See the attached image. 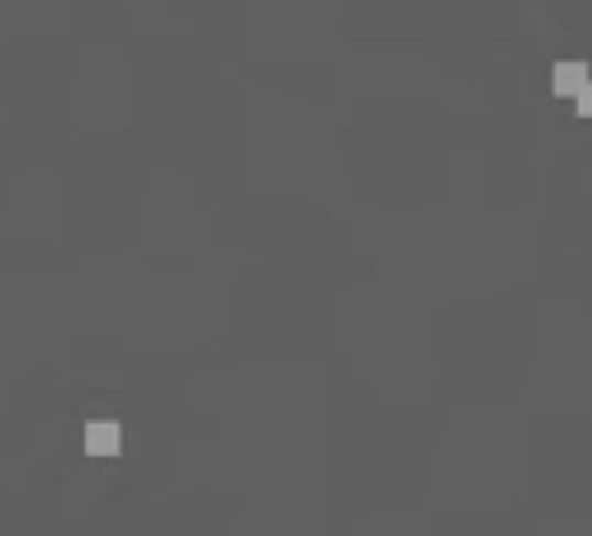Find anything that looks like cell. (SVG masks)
<instances>
[{
	"label": "cell",
	"mask_w": 592,
	"mask_h": 536,
	"mask_svg": "<svg viewBox=\"0 0 592 536\" xmlns=\"http://www.w3.org/2000/svg\"><path fill=\"white\" fill-rule=\"evenodd\" d=\"M118 447H123V428L113 419H95L85 428V452L90 457H118Z\"/></svg>",
	"instance_id": "cell-1"
},
{
	"label": "cell",
	"mask_w": 592,
	"mask_h": 536,
	"mask_svg": "<svg viewBox=\"0 0 592 536\" xmlns=\"http://www.w3.org/2000/svg\"><path fill=\"white\" fill-rule=\"evenodd\" d=\"M550 85H555V95H560V99H579L583 85H588V66L583 62H560L550 72Z\"/></svg>",
	"instance_id": "cell-2"
},
{
	"label": "cell",
	"mask_w": 592,
	"mask_h": 536,
	"mask_svg": "<svg viewBox=\"0 0 592 536\" xmlns=\"http://www.w3.org/2000/svg\"><path fill=\"white\" fill-rule=\"evenodd\" d=\"M579 113H583V118H592V80L583 85V95H579Z\"/></svg>",
	"instance_id": "cell-3"
}]
</instances>
